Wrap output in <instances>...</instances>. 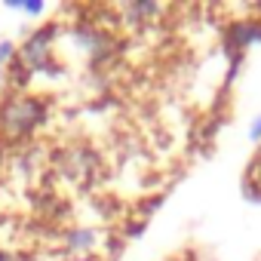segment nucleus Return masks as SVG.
Instances as JSON below:
<instances>
[{
    "label": "nucleus",
    "mask_w": 261,
    "mask_h": 261,
    "mask_svg": "<svg viewBox=\"0 0 261 261\" xmlns=\"http://www.w3.org/2000/svg\"><path fill=\"white\" fill-rule=\"evenodd\" d=\"M43 117H46V105L40 98L19 95V98H10L0 108V129H4L10 139H22L43 123Z\"/></svg>",
    "instance_id": "nucleus-1"
},
{
    "label": "nucleus",
    "mask_w": 261,
    "mask_h": 261,
    "mask_svg": "<svg viewBox=\"0 0 261 261\" xmlns=\"http://www.w3.org/2000/svg\"><path fill=\"white\" fill-rule=\"evenodd\" d=\"M53 34H56L53 28H40L25 40V46L19 53L25 71H46L49 68V40H53Z\"/></svg>",
    "instance_id": "nucleus-2"
},
{
    "label": "nucleus",
    "mask_w": 261,
    "mask_h": 261,
    "mask_svg": "<svg viewBox=\"0 0 261 261\" xmlns=\"http://www.w3.org/2000/svg\"><path fill=\"white\" fill-rule=\"evenodd\" d=\"M95 243H98V233L92 227H74L68 233V249L71 252H92Z\"/></svg>",
    "instance_id": "nucleus-3"
},
{
    "label": "nucleus",
    "mask_w": 261,
    "mask_h": 261,
    "mask_svg": "<svg viewBox=\"0 0 261 261\" xmlns=\"http://www.w3.org/2000/svg\"><path fill=\"white\" fill-rule=\"evenodd\" d=\"M123 16H126L129 22H136V25H148L151 19L160 16V4H129V7L123 10Z\"/></svg>",
    "instance_id": "nucleus-4"
},
{
    "label": "nucleus",
    "mask_w": 261,
    "mask_h": 261,
    "mask_svg": "<svg viewBox=\"0 0 261 261\" xmlns=\"http://www.w3.org/2000/svg\"><path fill=\"white\" fill-rule=\"evenodd\" d=\"M10 7H16V10H25L28 16H37V13H43V4H40V0H25V4H10Z\"/></svg>",
    "instance_id": "nucleus-5"
},
{
    "label": "nucleus",
    "mask_w": 261,
    "mask_h": 261,
    "mask_svg": "<svg viewBox=\"0 0 261 261\" xmlns=\"http://www.w3.org/2000/svg\"><path fill=\"white\" fill-rule=\"evenodd\" d=\"M13 56H16V46H13L10 40H4V43H0V65H7Z\"/></svg>",
    "instance_id": "nucleus-6"
},
{
    "label": "nucleus",
    "mask_w": 261,
    "mask_h": 261,
    "mask_svg": "<svg viewBox=\"0 0 261 261\" xmlns=\"http://www.w3.org/2000/svg\"><path fill=\"white\" fill-rule=\"evenodd\" d=\"M249 136H252V139H261V117L252 123V133H249Z\"/></svg>",
    "instance_id": "nucleus-7"
},
{
    "label": "nucleus",
    "mask_w": 261,
    "mask_h": 261,
    "mask_svg": "<svg viewBox=\"0 0 261 261\" xmlns=\"http://www.w3.org/2000/svg\"><path fill=\"white\" fill-rule=\"evenodd\" d=\"M0 261H16V258H13L10 252H0Z\"/></svg>",
    "instance_id": "nucleus-8"
}]
</instances>
